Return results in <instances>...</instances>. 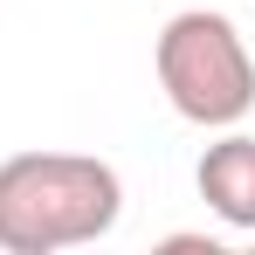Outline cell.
Returning a JSON list of instances; mask_svg holds the SVG:
<instances>
[{"mask_svg": "<svg viewBox=\"0 0 255 255\" xmlns=\"http://www.w3.org/2000/svg\"><path fill=\"white\" fill-rule=\"evenodd\" d=\"M118 214H125V179L90 152L0 159V249L7 255H62L104 242Z\"/></svg>", "mask_w": 255, "mask_h": 255, "instance_id": "6da1fadb", "label": "cell"}, {"mask_svg": "<svg viewBox=\"0 0 255 255\" xmlns=\"http://www.w3.org/2000/svg\"><path fill=\"white\" fill-rule=\"evenodd\" d=\"M152 69H159L166 104L200 131H228L255 111V55L242 42V28L214 7L172 14L152 42Z\"/></svg>", "mask_w": 255, "mask_h": 255, "instance_id": "7a4b0ae2", "label": "cell"}, {"mask_svg": "<svg viewBox=\"0 0 255 255\" xmlns=\"http://www.w3.org/2000/svg\"><path fill=\"white\" fill-rule=\"evenodd\" d=\"M193 186H200V200L221 228L255 235V138L249 131H235V125L221 131L193 166Z\"/></svg>", "mask_w": 255, "mask_h": 255, "instance_id": "3957f363", "label": "cell"}]
</instances>
